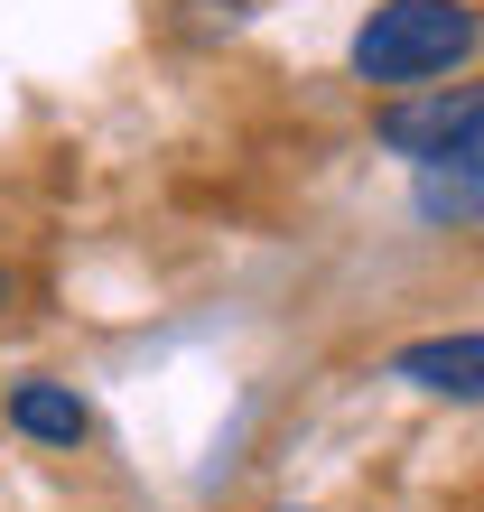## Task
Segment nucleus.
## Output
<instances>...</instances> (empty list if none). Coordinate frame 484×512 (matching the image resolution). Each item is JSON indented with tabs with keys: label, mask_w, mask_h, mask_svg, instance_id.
Wrapping results in <instances>:
<instances>
[{
	"label": "nucleus",
	"mask_w": 484,
	"mask_h": 512,
	"mask_svg": "<svg viewBox=\"0 0 484 512\" xmlns=\"http://www.w3.org/2000/svg\"><path fill=\"white\" fill-rule=\"evenodd\" d=\"M10 429L28 438V447H56V457H75L84 438H94V410H84V391L75 382H56V373H28V382H10Z\"/></svg>",
	"instance_id": "nucleus-4"
},
{
	"label": "nucleus",
	"mask_w": 484,
	"mask_h": 512,
	"mask_svg": "<svg viewBox=\"0 0 484 512\" xmlns=\"http://www.w3.org/2000/svg\"><path fill=\"white\" fill-rule=\"evenodd\" d=\"M475 47H484L475 0H382V10H363L345 66L382 94H410V84H447L457 66H475Z\"/></svg>",
	"instance_id": "nucleus-1"
},
{
	"label": "nucleus",
	"mask_w": 484,
	"mask_h": 512,
	"mask_svg": "<svg viewBox=\"0 0 484 512\" xmlns=\"http://www.w3.org/2000/svg\"><path fill=\"white\" fill-rule=\"evenodd\" d=\"M10 308H19V270L0 261V317H10Z\"/></svg>",
	"instance_id": "nucleus-6"
},
{
	"label": "nucleus",
	"mask_w": 484,
	"mask_h": 512,
	"mask_svg": "<svg viewBox=\"0 0 484 512\" xmlns=\"http://www.w3.org/2000/svg\"><path fill=\"white\" fill-rule=\"evenodd\" d=\"M410 205L429 224H447V233H457V224H484V112L438 149V159L410 168Z\"/></svg>",
	"instance_id": "nucleus-3"
},
{
	"label": "nucleus",
	"mask_w": 484,
	"mask_h": 512,
	"mask_svg": "<svg viewBox=\"0 0 484 512\" xmlns=\"http://www.w3.org/2000/svg\"><path fill=\"white\" fill-rule=\"evenodd\" d=\"M391 382L429 391V401H484V336H419L391 354Z\"/></svg>",
	"instance_id": "nucleus-5"
},
{
	"label": "nucleus",
	"mask_w": 484,
	"mask_h": 512,
	"mask_svg": "<svg viewBox=\"0 0 484 512\" xmlns=\"http://www.w3.org/2000/svg\"><path fill=\"white\" fill-rule=\"evenodd\" d=\"M484 112V84H410V94H391L382 112H373V131H382V149L391 159H438L447 140H457L466 122Z\"/></svg>",
	"instance_id": "nucleus-2"
}]
</instances>
